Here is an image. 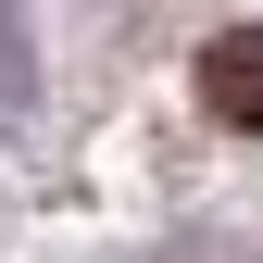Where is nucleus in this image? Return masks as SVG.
Here are the masks:
<instances>
[{"label":"nucleus","mask_w":263,"mask_h":263,"mask_svg":"<svg viewBox=\"0 0 263 263\" xmlns=\"http://www.w3.org/2000/svg\"><path fill=\"white\" fill-rule=\"evenodd\" d=\"M25 88H38V63H25V13L0 0V101H25Z\"/></svg>","instance_id":"f03ea898"},{"label":"nucleus","mask_w":263,"mask_h":263,"mask_svg":"<svg viewBox=\"0 0 263 263\" xmlns=\"http://www.w3.org/2000/svg\"><path fill=\"white\" fill-rule=\"evenodd\" d=\"M201 113L238 125V138H263V25H226L201 50Z\"/></svg>","instance_id":"f257e3e1"}]
</instances>
